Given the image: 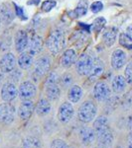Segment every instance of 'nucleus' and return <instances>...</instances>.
I'll list each match as a JSON object with an SVG mask.
<instances>
[{"mask_svg":"<svg viewBox=\"0 0 132 148\" xmlns=\"http://www.w3.org/2000/svg\"><path fill=\"white\" fill-rule=\"evenodd\" d=\"M50 69H51V59L48 56H42L35 62L33 74L37 79H40L49 73Z\"/></svg>","mask_w":132,"mask_h":148,"instance_id":"obj_7","label":"nucleus"},{"mask_svg":"<svg viewBox=\"0 0 132 148\" xmlns=\"http://www.w3.org/2000/svg\"><path fill=\"white\" fill-rule=\"evenodd\" d=\"M0 23H1V20H0Z\"/></svg>","mask_w":132,"mask_h":148,"instance_id":"obj_43","label":"nucleus"},{"mask_svg":"<svg viewBox=\"0 0 132 148\" xmlns=\"http://www.w3.org/2000/svg\"><path fill=\"white\" fill-rule=\"evenodd\" d=\"M3 79H4V73L0 71V86H1L2 82H3Z\"/></svg>","mask_w":132,"mask_h":148,"instance_id":"obj_40","label":"nucleus"},{"mask_svg":"<svg viewBox=\"0 0 132 148\" xmlns=\"http://www.w3.org/2000/svg\"><path fill=\"white\" fill-rule=\"evenodd\" d=\"M43 49V39L37 34H33L29 39L28 42V52H30L33 56L40 53Z\"/></svg>","mask_w":132,"mask_h":148,"instance_id":"obj_15","label":"nucleus"},{"mask_svg":"<svg viewBox=\"0 0 132 148\" xmlns=\"http://www.w3.org/2000/svg\"><path fill=\"white\" fill-rule=\"evenodd\" d=\"M15 12H16V15L19 16L20 18L23 19V16H24V11L21 7L19 6H15Z\"/></svg>","mask_w":132,"mask_h":148,"instance_id":"obj_38","label":"nucleus"},{"mask_svg":"<svg viewBox=\"0 0 132 148\" xmlns=\"http://www.w3.org/2000/svg\"><path fill=\"white\" fill-rule=\"evenodd\" d=\"M126 142H127V148H132V130H129Z\"/></svg>","mask_w":132,"mask_h":148,"instance_id":"obj_37","label":"nucleus"},{"mask_svg":"<svg viewBox=\"0 0 132 148\" xmlns=\"http://www.w3.org/2000/svg\"><path fill=\"white\" fill-rule=\"evenodd\" d=\"M16 57L11 52H7L0 59V71L4 74H9L16 67Z\"/></svg>","mask_w":132,"mask_h":148,"instance_id":"obj_13","label":"nucleus"},{"mask_svg":"<svg viewBox=\"0 0 132 148\" xmlns=\"http://www.w3.org/2000/svg\"><path fill=\"white\" fill-rule=\"evenodd\" d=\"M74 83V77L72 74L65 73L62 77H60V85L63 88H69Z\"/></svg>","mask_w":132,"mask_h":148,"instance_id":"obj_28","label":"nucleus"},{"mask_svg":"<svg viewBox=\"0 0 132 148\" xmlns=\"http://www.w3.org/2000/svg\"><path fill=\"white\" fill-rule=\"evenodd\" d=\"M16 108L11 103L0 104V123L3 125H10L15 121Z\"/></svg>","mask_w":132,"mask_h":148,"instance_id":"obj_4","label":"nucleus"},{"mask_svg":"<svg viewBox=\"0 0 132 148\" xmlns=\"http://www.w3.org/2000/svg\"><path fill=\"white\" fill-rule=\"evenodd\" d=\"M65 45L64 33L60 30H55L47 39V47L53 54H58Z\"/></svg>","mask_w":132,"mask_h":148,"instance_id":"obj_3","label":"nucleus"},{"mask_svg":"<svg viewBox=\"0 0 132 148\" xmlns=\"http://www.w3.org/2000/svg\"><path fill=\"white\" fill-rule=\"evenodd\" d=\"M83 97V90L80 85H72L68 91V99L72 104H78Z\"/></svg>","mask_w":132,"mask_h":148,"instance_id":"obj_20","label":"nucleus"},{"mask_svg":"<svg viewBox=\"0 0 132 148\" xmlns=\"http://www.w3.org/2000/svg\"><path fill=\"white\" fill-rule=\"evenodd\" d=\"M35 108H36V106L32 100H25V101H22L17 111L19 119L23 121H29L31 119V116H33V114H34Z\"/></svg>","mask_w":132,"mask_h":148,"instance_id":"obj_11","label":"nucleus"},{"mask_svg":"<svg viewBox=\"0 0 132 148\" xmlns=\"http://www.w3.org/2000/svg\"><path fill=\"white\" fill-rule=\"evenodd\" d=\"M106 24V20L104 17H98L93 21L92 23V29L95 33H99L102 30V28L105 26Z\"/></svg>","mask_w":132,"mask_h":148,"instance_id":"obj_29","label":"nucleus"},{"mask_svg":"<svg viewBox=\"0 0 132 148\" xmlns=\"http://www.w3.org/2000/svg\"><path fill=\"white\" fill-rule=\"evenodd\" d=\"M114 148H122V147L121 146H115Z\"/></svg>","mask_w":132,"mask_h":148,"instance_id":"obj_42","label":"nucleus"},{"mask_svg":"<svg viewBox=\"0 0 132 148\" xmlns=\"http://www.w3.org/2000/svg\"><path fill=\"white\" fill-rule=\"evenodd\" d=\"M21 77H22V72L20 71V69H14L12 72L9 73V80H10V82H18L21 79Z\"/></svg>","mask_w":132,"mask_h":148,"instance_id":"obj_33","label":"nucleus"},{"mask_svg":"<svg viewBox=\"0 0 132 148\" xmlns=\"http://www.w3.org/2000/svg\"><path fill=\"white\" fill-rule=\"evenodd\" d=\"M21 148H42V142L37 136L28 135L22 140Z\"/></svg>","mask_w":132,"mask_h":148,"instance_id":"obj_26","label":"nucleus"},{"mask_svg":"<svg viewBox=\"0 0 132 148\" xmlns=\"http://www.w3.org/2000/svg\"><path fill=\"white\" fill-rule=\"evenodd\" d=\"M127 81L125 77L122 75H116L113 77V79L111 81V89L112 91L116 94H120V93L124 92V90L126 89Z\"/></svg>","mask_w":132,"mask_h":148,"instance_id":"obj_22","label":"nucleus"},{"mask_svg":"<svg viewBox=\"0 0 132 148\" xmlns=\"http://www.w3.org/2000/svg\"><path fill=\"white\" fill-rule=\"evenodd\" d=\"M127 126H128V130H132V116H130L127 120Z\"/></svg>","mask_w":132,"mask_h":148,"instance_id":"obj_39","label":"nucleus"},{"mask_svg":"<svg viewBox=\"0 0 132 148\" xmlns=\"http://www.w3.org/2000/svg\"><path fill=\"white\" fill-rule=\"evenodd\" d=\"M50 148H69V146L66 140L61 139V138H56V139L52 140Z\"/></svg>","mask_w":132,"mask_h":148,"instance_id":"obj_30","label":"nucleus"},{"mask_svg":"<svg viewBox=\"0 0 132 148\" xmlns=\"http://www.w3.org/2000/svg\"><path fill=\"white\" fill-rule=\"evenodd\" d=\"M93 59L94 58L85 53L80 56V58L78 59L76 63V70L79 75L88 76L90 74L93 64Z\"/></svg>","mask_w":132,"mask_h":148,"instance_id":"obj_8","label":"nucleus"},{"mask_svg":"<svg viewBox=\"0 0 132 148\" xmlns=\"http://www.w3.org/2000/svg\"><path fill=\"white\" fill-rule=\"evenodd\" d=\"M75 116V108L71 102H64L60 105L57 113V119L62 125H68Z\"/></svg>","mask_w":132,"mask_h":148,"instance_id":"obj_5","label":"nucleus"},{"mask_svg":"<svg viewBox=\"0 0 132 148\" xmlns=\"http://www.w3.org/2000/svg\"><path fill=\"white\" fill-rule=\"evenodd\" d=\"M92 127L97 134V141L98 142V145L108 148L113 143L114 134L106 116H97L95 120L92 121Z\"/></svg>","mask_w":132,"mask_h":148,"instance_id":"obj_1","label":"nucleus"},{"mask_svg":"<svg viewBox=\"0 0 132 148\" xmlns=\"http://www.w3.org/2000/svg\"><path fill=\"white\" fill-rule=\"evenodd\" d=\"M0 96L4 102L11 103L18 97V88L13 82H6L2 85L0 90Z\"/></svg>","mask_w":132,"mask_h":148,"instance_id":"obj_10","label":"nucleus"},{"mask_svg":"<svg viewBox=\"0 0 132 148\" xmlns=\"http://www.w3.org/2000/svg\"><path fill=\"white\" fill-rule=\"evenodd\" d=\"M124 77L128 84H132V61L127 63L125 70H124Z\"/></svg>","mask_w":132,"mask_h":148,"instance_id":"obj_34","label":"nucleus"},{"mask_svg":"<svg viewBox=\"0 0 132 148\" xmlns=\"http://www.w3.org/2000/svg\"><path fill=\"white\" fill-rule=\"evenodd\" d=\"M76 60V52L75 49H69L67 51H65L62 56V66H64L65 68H69L71 67L73 64H75Z\"/></svg>","mask_w":132,"mask_h":148,"instance_id":"obj_23","label":"nucleus"},{"mask_svg":"<svg viewBox=\"0 0 132 148\" xmlns=\"http://www.w3.org/2000/svg\"><path fill=\"white\" fill-rule=\"evenodd\" d=\"M93 148H107V147L101 146V145H97V146H95V147H93Z\"/></svg>","mask_w":132,"mask_h":148,"instance_id":"obj_41","label":"nucleus"},{"mask_svg":"<svg viewBox=\"0 0 132 148\" xmlns=\"http://www.w3.org/2000/svg\"><path fill=\"white\" fill-rule=\"evenodd\" d=\"M126 60L127 56L125 52L122 49H115L111 54L110 63H111L112 68L115 69V70H119L126 64Z\"/></svg>","mask_w":132,"mask_h":148,"instance_id":"obj_14","label":"nucleus"},{"mask_svg":"<svg viewBox=\"0 0 132 148\" xmlns=\"http://www.w3.org/2000/svg\"><path fill=\"white\" fill-rule=\"evenodd\" d=\"M104 9V4L100 1H95L90 5V10H92L93 13H98Z\"/></svg>","mask_w":132,"mask_h":148,"instance_id":"obj_36","label":"nucleus"},{"mask_svg":"<svg viewBox=\"0 0 132 148\" xmlns=\"http://www.w3.org/2000/svg\"><path fill=\"white\" fill-rule=\"evenodd\" d=\"M53 83L60 84V76L56 72L50 73L46 79V84H53Z\"/></svg>","mask_w":132,"mask_h":148,"instance_id":"obj_35","label":"nucleus"},{"mask_svg":"<svg viewBox=\"0 0 132 148\" xmlns=\"http://www.w3.org/2000/svg\"><path fill=\"white\" fill-rule=\"evenodd\" d=\"M117 28L115 27H109L104 31V42L107 47H111L115 42L117 37Z\"/></svg>","mask_w":132,"mask_h":148,"instance_id":"obj_25","label":"nucleus"},{"mask_svg":"<svg viewBox=\"0 0 132 148\" xmlns=\"http://www.w3.org/2000/svg\"><path fill=\"white\" fill-rule=\"evenodd\" d=\"M14 13L12 9L6 4H1L0 5V20L4 24H9L12 22L14 19Z\"/></svg>","mask_w":132,"mask_h":148,"instance_id":"obj_24","label":"nucleus"},{"mask_svg":"<svg viewBox=\"0 0 132 148\" xmlns=\"http://www.w3.org/2000/svg\"><path fill=\"white\" fill-rule=\"evenodd\" d=\"M93 98L97 102H105L110 98L111 95V89L109 85L104 81H98L94 84L92 89Z\"/></svg>","mask_w":132,"mask_h":148,"instance_id":"obj_6","label":"nucleus"},{"mask_svg":"<svg viewBox=\"0 0 132 148\" xmlns=\"http://www.w3.org/2000/svg\"><path fill=\"white\" fill-rule=\"evenodd\" d=\"M119 44L123 47H126L128 49H132V38L128 34L121 33L119 35Z\"/></svg>","mask_w":132,"mask_h":148,"instance_id":"obj_27","label":"nucleus"},{"mask_svg":"<svg viewBox=\"0 0 132 148\" xmlns=\"http://www.w3.org/2000/svg\"><path fill=\"white\" fill-rule=\"evenodd\" d=\"M37 94V86L32 81H24L18 87V96L22 101L32 100Z\"/></svg>","mask_w":132,"mask_h":148,"instance_id":"obj_9","label":"nucleus"},{"mask_svg":"<svg viewBox=\"0 0 132 148\" xmlns=\"http://www.w3.org/2000/svg\"><path fill=\"white\" fill-rule=\"evenodd\" d=\"M33 63H34V56L30 52L28 51L21 52L17 61L19 68L22 69V70H27V69H29L33 65Z\"/></svg>","mask_w":132,"mask_h":148,"instance_id":"obj_21","label":"nucleus"},{"mask_svg":"<svg viewBox=\"0 0 132 148\" xmlns=\"http://www.w3.org/2000/svg\"><path fill=\"white\" fill-rule=\"evenodd\" d=\"M52 110V105L50 103V100H48L47 98H42L39 100V102L37 103L35 108V112L37 114L38 116H46L50 113H51Z\"/></svg>","mask_w":132,"mask_h":148,"instance_id":"obj_18","label":"nucleus"},{"mask_svg":"<svg viewBox=\"0 0 132 148\" xmlns=\"http://www.w3.org/2000/svg\"><path fill=\"white\" fill-rule=\"evenodd\" d=\"M97 116V105L92 100L83 102L78 110V119L81 123H92Z\"/></svg>","mask_w":132,"mask_h":148,"instance_id":"obj_2","label":"nucleus"},{"mask_svg":"<svg viewBox=\"0 0 132 148\" xmlns=\"http://www.w3.org/2000/svg\"><path fill=\"white\" fill-rule=\"evenodd\" d=\"M104 72V61L100 60L99 58L93 59V64L92 70H90V74H88V80L90 81H97L100 76Z\"/></svg>","mask_w":132,"mask_h":148,"instance_id":"obj_17","label":"nucleus"},{"mask_svg":"<svg viewBox=\"0 0 132 148\" xmlns=\"http://www.w3.org/2000/svg\"><path fill=\"white\" fill-rule=\"evenodd\" d=\"M61 87L58 83L45 85V94L47 96V99L50 101H57L61 97Z\"/></svg>","mask_w":132,"mask_h":148,"instance_id":"obj_19","label":"nucleus"},{"mask_svg":"<svg viewBox=\"0 0 132 148\" xmlns=\"http://www.w3.org/2000/svg\"><path fill=\"white\" fill-rule=\"evenodd\" d=\"M79 137L85 146H90L97 140V134L92 126H81L79 130Z\"/></svg>","mask_w":132,"mask_h":148,"instance_id":"obj_12","label":"nucleus"},{"mask_svg":"<svg viewBox=\"0 0 132 148\" xmlns=\"http://www.w3.org/2000/svg\"><path fill=\"white\" fill-rule=\"evenodd\" d=\"M88 12V4H83V1H81L79 6L76 7L74 11V13L76 14V17H81V16H85Z\"/></svg>","mask_w":132,"mask_h":148,"instance_id":"obj_31","label":"nucleus"},{"mask_svg":"<svg viewBox=\"0 0 132 148\" xmlns=\"http://www.w3.org/2000/svg\"><path fill=\"white\" fill-rule=\"evenodd\" d=\"M56 5H57L56 0H46V1L43 2L41 8H42V11L49 12V11H51L53 8H55Z\"/></svg>","mask_w":132,"mask_h":148,"instance_id":"obj_32","label":"nucleus"},{"mask_svg":"<svg viewBox=\"0 0 132 148\" xmlns=\"http://www.w3.org/2000/svg\"><path fill=\"white\" fill-rule=\"evenodd\" d=\"M14 42H15V47L16 51L18 52H23L28 47L29 38L27 33L24 30H19L16 32L15 38H14Z\"/></svg>","mask_w":132,"mask_h":148,"instance_id":"obj_16","label":"nucleus"}]
</instances>
